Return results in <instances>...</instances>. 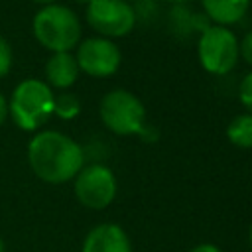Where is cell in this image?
Masks as SVG:
<instances>
[{
	"label": "cell",
	"instance_id": "23",
	"mask_svg": "<svg viewBox=\"0 0 252 252\" xmlns=\"http://www.w3.org/2000/svg\"><path fill=\"white\" fill-rule=\"evenodd\" d=\"M77 2H83V4H87V2H91V0H77Z\"/></svg>",
	"mask_w": 252,
	"mask_h": 252
},
{
	"label": "cell",
	"instance_id": "9",
	"mask_svg": "<svg viewBox=\"0 0 252 252\" xmlns=\"http://www.w3.org/2000/svg\"><path fill=\"white\" fill-rule=\"evenodd\" d=\"M81 252H132V244L120 224L100 222L87 232Z\"/></svg>",
	"mask_w": 252,
	"mask_h": 252
},
{
	"label": "cell",
	"instance_id": "14",
	"mask_svg": "<svg viewBox=\"0 0 252 252\" xmlns=\"http://www.w3.org/2000/svg\"><path fill=\"white\" fill-rule=\"evenodd\" d=\"M238 100L252 114V71H248L238 83Z\"/></svg>",
	"mask_w": 252,
	"mask_h": 252
},
{
	"label": "cell",
	"instance_id": "10",
	"mask_svg": "<svg viewBox=\"0 0 252 252\" xmlns=\"http://www.w3.org/2000/svg\"><path fill=\"white\" fill-rule=\"evenodd\" d=\"M79 65L75 59V53L71 51H61V53H51L49 59L45 61V83L55 91H67L73 87L79 79Z\"/></svg>",
	"mask_w": 252,
	"mask_h": 252
},
{
	"label": "cell",
	"instance_id": "15",
	"mask_svg": "<svg viewBox=\"0 0 252 252\" xmlns=\"http://www.w3.org/2000/svg\"><path fill=\"white\" fill-rule=\"evenodd\" d=\"M12 61H14V55H12V47L8 43V39H4L0 35V79H4L10 69H12Z\"/></svg>",
	"mask_w": 252,
	"mask_h": 252
},
{
	"label": "cell",
	"instance_id": "21",
	"mask_svg": "<svg viewBox=\"0 0 252 252\" xmlns=\"http://www.w3.org/2000/svg\"><path fill=\"white\" fill-rule=\"evenodd\" d=\"M0 252H6V244H4V240H2V236H0Z\"/></svg>",
	"mask_w": 252,
	"mask_h": 252
},
{
	"label": "cell",
	"instance_id": "1",
	"mask_svg": "<svg viewBox=\"0 0 252 252\" xmlns=\"http://www.w3.org/2000/svg\"><path fill=\"white\" fill-rule=\"evenodd\" d=\"M28 163L41 181L63 185L85 165V150L59 130H37L28 144Z\"/></svg>",
	"mask_w": 252,
	"mask_h": 252
},
{
	"label": "cell",
	"instance_id": "11",
	"mask_svg": "<svg viewBox=\"0 0 252 252\" xmlns=\"http://www.w3.org/2000/svg\"><path fill=\"white\" fill-rule=\"evenodd\" d=\"M250 2L252 0H201V6L211 24L228 28L246 16Z\"/></svg>",
	"mask_w": 252,
	"mask_h": 252
},
{
	"label": "cell",
	"instance_id": "3",
	"mask_svg": "<svg viewBox=\"0 0 252 252\" xmlns=\"http://www.w3.org/2000/svg\"><path fill=\"white\" fill-rule=\"evenodd\" d=\"M53 89L41 79H24L12 91L8 116L24 132H37L53 116Z\"/></svg>",
	"mask_w": 252,
	"mask_h": 252
},
{
	"label": "cell",
	"instance_id": "7",
	"mask_svg": "<svg viewBox=\"0 0 252 252\" xmlns=\"http://www.w3.org/2000/svg\"><path fill=\"white\" fill-rule=\"evenodd\" d=\"M87 24L100 37H124L136 26V10L126 0H91L85 8Z\"/></svg>",
	"mask_w": 252,
	"mask_h": 252
},
{
	"label": "cell",
	"instance_id": "16",
	"mask_svg": "<svg viewBox=\"0 0 252 252\" xmlns=\"http://www.w3.org/2000/svg\"><path fill=\"white\" fill-rule=\"evenodd\" d=\"M238 51H240V57L252 67V30L246 32V35L238 41Z\"/></svg>",
	"mask_w": 252,
	"mask_h": 252
},
{
	"label": "cell",
	"instance_id": "17",
	"mask_svg": "<svg viewBox=\"0 0 252 252\" xmlns=\"http://www.w3.org/2000/svg\"><path fill=\"white\" fill-rule=\"evenodd\" d=\"M189 252H222L219 246H215V244H211V242H201V244H197V246H193Z\"/></svg>",
	"mask_w": 252,
	"mask_h": 252
},
{
	"label": "cell",
	"instance_id": "22",
	"mask_svg": "<svg viewBox=\"0 0 252 252\" xmlns=\"http://www.w3.org/2000/svg\"><path fill=\"white\" fill-rule=\"evenodd\" d=\"M167 2H171V4H185V2H189V0H167Z\"/></svg>",
	"mask_w": 252,
	"mask_h": 252
},
{
	"label": "cell",
	"instance_id": "8",
	"mask_svg": "<svg viewBox=\"0 0 252 252\" xmlns=\"http://www.w3.org/2000/svg\"><path fill=\"white\" fill-rule=\"evenodd\" d=\"M75 59L81 73L94 79H104V77H112L118 71L122 63V53L112 39L91 35L79 41Z\"/></svg>",
	"mask_w": 252,
	"mask_h": 252
},
{
	"label": "cell",
	"instance_id": "6",
	"mask_svg": "<svg viewBox=\"0 0 252 252\" xmlns=\"http://www.w3.org/2000/svg\"><path fill=\"white\" fill-rule=\"evenodd\" d=\"M73 191L77 201L87 209H106L118 191L114 171L98 161L85 163L73 179Z\"/></svg>",
	"mask_w": 252,
	"mask_h": 252
},
{
	"label": "cell",
	"instance_id": "5",
	"mask_svg": "<svg viewBox=\"0 0 252 252\" xmlns=\"http://www.w3.org/2000/svg\"><path fill=\"white\" fill-rule=\"evenodd\" d=\"M197 55L201 67L211 75H226L230 73L238 59V39L230 28L211 24L205 32L199 33Z\"/></svg>",
	"mask_w": 252,
	"mask_h": 252
},
{
	"label": "cell",
	"instance_id": "20",
	"mask_svg": "<svg viewBox=\"0 0 252 252\" xmlns=\"http://www.w3.org/2000/svg\"><path fill=\"white\" fill-rule=\"evenodd\" d=\"M248 242H250V250H252V224H250V230H248Z\"/></svg>",
	"mask_w": 252,
	"mask_h": 252
},
{
	"label": "cell",
	"instance_id": "12",
	"mask_svg": "<svg viewBox=\"0 0 252 252\" xmlns=\"http://www.w3.org/2000/svg\"><path fill=\"white\" fill-rule=\"evenodd\" d=\"M226 138L232 146L248 150L252 148V114H236L226 126Z\"/></svg>",
	"mask_w": 252,
	"mask_h": 252
},
{
	"label": "cell",
	"instance_id": "18",
	"mask_svg": "<svg viewBox=\"0 0 252 252\" xmlns=\"http://www.w3.org/2000/svg\"><path fill=\"white\" fill-rule=\"evenodd\" d=\"M6 118H8V98L0 93V126L6 122Z\"/></svg>",
	"mask_w": 252,
	"mask_h": 252
},
{
	"label": "cell",
	"instance_id": "19",
	"mask_svg": "<svg viewBox=\"0 0 252 252\" xmlns=\"http://www.w3.org/2000/svg\"><path fill=\"white\" fill-rule=\"evenodd\" d=\"M32 2H35V4H39V6H47V4H57L59 0H32Z\"/></svg>",
	"mask_w": 252,
	"mask_h": 252
},
{
	"label": "cell",
	"instance_id": "4",
	"mask_svg": "<svg viewBox=\"0 0 252 252\" xmlns=\"http://www.w3.org/2000/svg\"><path fill=\"white\" fill-rule=\"evenodd\" d=\"M98 114L106 130L116 136H134L146 126V108L142 100L126 89L108 91L100 98Z\"/></svg>",
	"mask_w": 252,
	"mask_h": 252
},
{
	"label": "cell",
	"instance_id": "2",
	"mask_svg": "<svg viewBox=\"0 0 252 252\" xmlns=\"http://www.w3.org/2000/svg\"><path fill=\"white\" fill-rule=\"evenodd\" d=\"M33 37L41 47L51 53L71 51L81 41V20L65 4H47L41 6L32 20Z\"/></svg>",
	"mask_w": 252,
	"mask_h": 252
},
{
	"label": "cell",
	"instance_id": "13",
	"mask_svg": "<svg viewBox=\"0 0 252 252\" xmlns=\"http://www.w3.org/2000/svg\"><path fill=\"white\" fill-rule=\"evenodd\" d=\"M81 112V98L75 93L59 91L53 96V114L59 120H73Z\"/></svg>",
	"mask_w": 252,
	"mask_h": 252
}]
</instances>
